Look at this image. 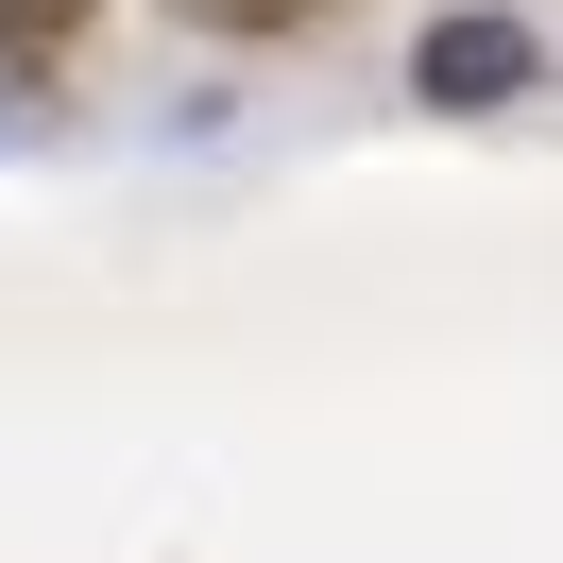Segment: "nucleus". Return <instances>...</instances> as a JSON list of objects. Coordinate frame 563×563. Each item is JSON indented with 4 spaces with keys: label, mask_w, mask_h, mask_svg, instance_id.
<instances>
[{
    "label": "nucleus",
    "mask_w": 563,
    "mask_h": 563,
    "mask_svg": "<svg viewBox=\"0 0 563 563\" xmlns=\"http://www.w3.org/2000/svg\"><path fill=\"white\" fill-rule=\"evenodd\" d=\"M478 86H512V35L495 18H444L427 35V103H478Z\"/></svg>",
    "instance_id": "nucleus-1"
},
{
    "label": "nucleus",
    "mask_w": 563,
    "mask_h": 563,
    "mask_svg": "<svg viewBox=\"0 0 563 563\" xmlns=\"http://www.w3.org/2000/svg\"><path fill=\"white\" fill-rule=\"evenodd\" d=\"M172 18H206V35H308L324 0H172Z\"/></svg>",
    "instance_id": "nucleus-3"
},
{
    "label": "nucleus",
    "mask_w": 563,
    "mask_h": 563,
    "mask_svg": "<svg viewBox=\"0 0 563 563\" xmlns=\"http://www.w3.org/2000/svg\"><path fill=\"white\" fill-rule=\"evenodd\" d=\"M69 35H86V0H0V52H18V69H52Z\"/></svg>",
    "instance_id": "nucleus-2"
}]
</instances>
